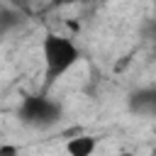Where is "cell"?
Here are the masks:
<instances>
[{
    "label": "cell",
    "instance_id": "obj_1",
    "mask_svg": "<svg viewBox=\"0 0 156 156\" xmlns=\"http://www.w3.org/2000/svg\"><path fill=\"white\" fill-rule=\"evenodd\" d=\"M41 54H44V88H51L80 58V49L68 37H61V34H54V32H49L44 37Z\"/></svg>",
    "mask_w": 156,
    "mask_h": 156
},
{
    "label": "cell",
    "instance_id": "obj_2",
    "mask_svg": "<svg viewBox=\"0 0 156 156\" xmlns=\"http://www.w3.org/2000/svg\"><path fill=\"white\" fill-rule=\"evenodd\" d=\"M61 105L46 95H27L20 105V119L29 127H49L58 119Z\"/></svg>",
    "mask_w": 156,
    "mask_h": 156
},
{
    "label": "cell",
    "instance_id": "obj_3",
    "mask_svg": "<svg viewBox=\"0 0 156 156\" xmlns=\"http://www.w3.org/2000/svg\"><path fill=\"white\" fill-rule=\"evenodd\" d=\"M129 107L139 115H154L156 112V93L154 90H139L132 95Z\"/></svg>",
    "mask_w": 156,
    "mask_h": 156
},
{
    "label": "cell",
    "instance_id": "obj_4",
    "mask_svg": "<svg viewBox=\"0 0 156 156\" xmlns=\"http://www.w3.org/2000/svg\"><path fill=\"white\" fill-rule=\"evenodd\" d=\"M66 151L71 156H90L95 151V139L93 136H73L66 141Z\"/></svg>",
    "mask_w": 156,
    "mask_h": 156
},
{
    "label": "cell",
    "instance_id": "obj_5",
    "mask_svg": "<svg viewBox=\"0 0 156 156\" xmlns=\"http://www.w3.org/2000/svg\"><path fill=\"white\" fill-rule=\"evenodd\" d=\"M17 24H20V15H17V12L0 10V34H5L10 27H17Z\"/></svg>",
    "mask_w": 156,
    "mask_h": 156
},
{
    "label": "cell",
    "instance_id": "obj_6",
    "mask_svg": "<svg viewBox=\"0 0 156 156\" xmlns=\"http://www.w3.org/2000/svg\"><path fill=\"white\" fill-rule=\"evenodd\" d=\"M54 5H73V2H88V0H51Z\"/></svg>",
    "mask_w": 156,
    "mask_h": 156
},
{
    "label": "cell",
    "instance_id": "obj_7",
    "mask_svg": "<svg viewBox=\"0 0 156 156\" xmlns=\"http://www.w3.org/2000/svg\"><path fill=\"white\" fill-rule=\"evenodd\" d=\"M0 154H17L15 146H0Z\"/></svg>",
    "mask_w": 156,
    "mask_h": 156
}]
</instances>
